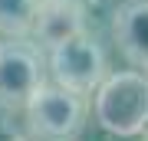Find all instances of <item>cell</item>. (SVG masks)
Instances as JSON below:
<instances>
[{
    "label": "cell",
    "instance_id": "obj_3",
    "mask_svg": "<svg viewBox=\"0 0 148 141\" xmlns=\"http://www.w3.org/2000/svg\"><path fill=\"white\" fill-rule=\"evenodd\" d=\"M43 56H46L49 82L63 85V89L76 92V95H92L95 85L109 72L106 49L99 46V40L89 30L73 33V36L53 43L49 49H43Z\"/></svg>",
    "mask_w": 148,
    "mask_h": 141
},
{
    "label": "cell",
    "instance_id": "obj_5",
    "mask_svg": "<svg viewBox=\"0 0 148 141\" xmlns=\"http://www.w3.org/2000/svg\"><path fill=\"white\" fill-rule=\"evenodd\" d=\"M112 40L132 69L148 72V0H125L112 13Z\"/></svg>",
    "mask_w": 148,
    "mask_h": 141
},
{
    "label": "cell",
    "instance_id": "obj_9",
    "mask_svg": "<svg viewBox=\"0 0 148 141\" xmlns=\"http://www.w3.org/2000/svg\"><path fill=\"white\" fill-rule=\"evenodd\" d=\"M40 3H59V7H79V10H89L95 0H40Z\"/></svg>",
    "mask_w": 148,
    "mask_h": 141
},
{
    "label": "cell",
    "instance_id": "obj_7",
    "mask_svg": "<svg viewBox=\"0 0 148 141\" xmlns=\"http://www.w3.org/2000/svg\"><path fill=\"white\" fill-rule=\"evenodd\" d=\"M36 10H40V0H0V36L7 40L30 36Z\"/></svg>",
    "mask_w": 148,
    "mask_h": 141
},
{
    "label": "cell",
    "instance_id": "obj_4",
    "mask_svg": "<svg viewBox=\"0 0 148 141\" xmlns=\"http://www.w3.org/2000/svg\"><path fill=\"white\" fill-rule=\"evenodd\" d=\"M46 56L30 36L0 43V112H23L30 95L46 82Z\"/></svg>",
    "mask_w": 148,
    "mask_h": 141
},
{
    "label": "cell",
    "instance_id": "obj_2",
    "mask_svg": "<svg viewBox=\"0 0 148 141\" xmlns=\"http://www.w3.org/2000/svg\"><path fill=\"white\" fill-rule=\"evenodd\" d=\"M23 115H27V131L36 141H76L89 118V102L86 95H76L46 79L30 95Z\"/></svg>",
    "mask_w": 148,
    "mask_h": 141
},
{
    "label": "cell",
    "instance_id": "obj_6",
    "mask_svg": "<svg viewBox=\"0 0 148 141\" xmlns=\"http://www.w3.org/2000/svg\"><path fill=\"white\" fill-rule=\"evenodd\" d=\"M82 30H89L86 26V10H79V7H59V3H40L30 36L40 49H49L53 43L73 36V33H82Z\"/></svg>",
    "mask_w": 148,
    "mask_h": 141
},
{
    "label": "cell",
    "instance_id": "obj_10",
    "mask_svg": "<svg viewBox=\"0 0 148 141\" xmlns=\"http://www.w3.org/2000/svg\"><path fill=\"white\" fill-rule=\"evenodd\" d=\"M142 141H148V128H145V131H142Z\"/></svg>",
    "mask_w": 148,
    "mask_h": 141
},
{
    "label": "cell",
    "instance_id": "obj_1",
    "mask_svg": "<svg viewBox=\"0 0 148 141\" xmlns=\"http://www.w3.org/2000/svg\"><path fill=\"white\" fill-rule=\"evenodd\" d=\"M92 115L102 131L115 138H138L148 128V72H106L92 92Z\"/></svg>",
    "mask_w": 148,
    "mask_h": 141
},
{
    "label": "cell",
    "instance_id": "obj_8",
    "mask_svg": "<svg viewBox=\"0 0 148 141\" xmlns=\"http://www.w3.org/2000/svg\"><path fill=\"white\" fill-rule=\"evenodd\" d=\"M0 141H33V135L16 121L13 112H0Z\"/></svg>",
    "mask_w": 148,
    "mask_h": 141
}]
</instances>
